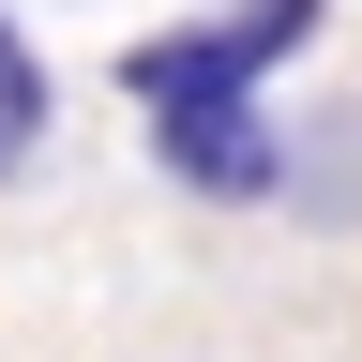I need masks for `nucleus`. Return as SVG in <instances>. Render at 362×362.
I'll use <instances>...</instances> for the list:
<instances>
[{"mask_svg": "<svg viewBox=\"0 0 362 362\" xmlns=\"http://www.w3.org/2000/svg\"><path fill=\"white\" fill-rule=\"evenodd\" d=\"M317 16H332V0H226V16H197V30L121 45V90H136V106H151V90H257Z\"/></svg>", "mask_w": 362, "mask_h": 362, "instance_id": "obj_1", "label": "nucleus"}, {"mask_svg": "<svg viewBox=\"0 0 362 362\" xmlns=\"http://www.w3.org/2000/svg\"><path fill=\"white\" fill-rule=\"evenodd\" d=\"M151 151H166V181H197V197H272V181H287V136H272L257 90H151Z\"/></svg>", "mask_w": 362, "mask_h": 362, "instance_id": "obj_2", "label": "nucleus"}, {"mask_svg": "<svg viewBox=\"0 0 362 362\" xmlns=\"http://www.w3.org/2000/svg\"><path fill=\"white\" fill-rule=\"evenodd\" d=\"M45 121H61V76H45V45L0 16V181H16L30 151H45Z\"/></svg>", "mask_w": 362, "mask_h": 362, "instance_id": "obj_3", "label": "nucleus"}]
</instances>
